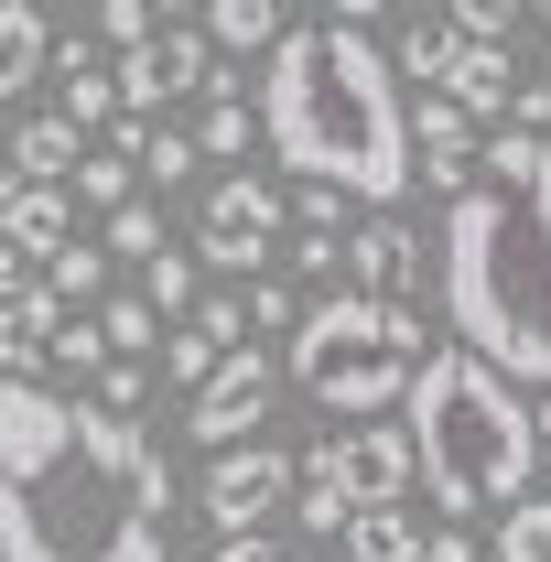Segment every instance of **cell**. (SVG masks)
Returning a JSON list of instances; mask_svg holds the SVG:
<instances>
[{
    "label": "cell",
    "mask_w": 551,
    "mask_h": 562,
    "mask_svg": "<svg viewBox=\"0 0 551 562\" xmlns=\"http://www.w3.org/2000/svg\"><path fill=\"white\" fill-rule=\"evenodd\" d=\"M76 195H87V206H109V216H120V206H140V173H131V162H120V151H87V162H76Z\"/></svg>",
    "instance_id": "cell-28"
},
{
    "label": "cell",
    "mask_w": 551,
    "mask_h": 562,
    "mask_svg": "<svg viewBox=\"0 0 551 562\" xmlns=\"http://www.w3.org/2000/svg\"><path fill=\"white\" fill-rule=\"evenodd\" d=\"M401 432H412V465H421V497L432 508H454V519H508V508H530V476H541V443H530V401L465 357L454 336L421 357L412 401H401Z\"/></svg>",
    "instance_id": "cell-4"
},
{
    "label": "cell",
    "mask_w": 551,
    "mask_h": 562,
    "mask_svg": "<svg viewBox=\"0 0 551 562\" xmlns=\"http://www.w3.org/2000/svg\"><path fill=\"white\" fill-rule=\"evenodd\" d=\"M44 292H55V303H98V292H109V249H87V238H76V249H55V260H44Z\"/></svg>",
    "instance_id": "cell-24"
},
{
    "label": "cell",
    "mask_w": 551,
    "mask_h": 562,
    "mask_svg": "<svg viewBox=\"0 0 551 562\" xmlns=\"http://www.w3.org/2000/svg\"><path fill=\"white\" fill-rule=\"evenodd\" d=\"M0 173H11V120H0Z\"/></svg>",
    "instance_id": "cell-38"
},
{
    "label": "cell",
    "mask_w": 551,
    "mask_h": 562,
    "mask_svg": "<svg viewBox=\"0 0 551 562\" xmlns=\"http://www.w3.org/2000/svg\"><path fill=\"white\" fill-rule=\"evenodd\" d=\"M55 87H66V120H76V131H120V76L98 66V44H87V33L55 44Z\"/></svg>",
    "instance_id": "cell-14"
},
{
    "label": "cell",
    "mask_w": 551,
    "mask_h": 562,
    "mask_svg": "<svg viewBox=\"0 0 551 562\" xmlns=\"http://www.w3.org/2000/svg\"><path fill=\"white\" fill-rule=\"evenodd\" d=\"M260 140H271V162H292L303 184H336L368 216L412 195V87L379 55L368 0L281 33V55L260 66Z\"/></svg>",
    "instance_id": "cell-2"
},
{
    "label": "cell",
    "mask_w": 551,
    "mask_h": 562,
    "mask_svg": "<svg viewBox=\"0 0 551 562\" xmlns=\"http://www.w3.org/2000/svg\"><path fill=\"white\" fill-rule=\"evenodd\" d=\"M443 325L508 390H551V140L497 131L486 184L443 206Z\"/></svg>",
    "instance_id": "cell-3"
},
{
    "label": "cell",
    "mask_w": 551,
    "mask_h": 562,
    "mask_svg": "<svg viewBox=\"0 0 551 562\" xmlns=\"http://www.w3.org/2000/svg\"><path fill=\"white\" fill-rule=\"evenodd\" d=\"M120 120H151L162 98H227L238 87V66H216L206 22H184V11H162V44H140V55H120Z\"/></svg>",
    "instance_id": "cell-9"
},
{
    "label": "cell",
    "mask_w": 551,
    "mask_h": 562,
    "mask_svg": "<svg viewBox=\"0 0 551 562\" xmlns=\"http://www.w3.org/2000/svg\"><path fill=\"white\" fill-rule=\"evenodd\" d=\"M486 562H551V497H530V508H508V519L486 530Z\"/></svg>",
    "instance_id": "cell-25"
},
{
    "label": "cell",
    "mask_w": 551,
    "mask_h": 562,
    "mask_svg": "<svg viewBox=\"0 0 551 562\" xmlns=\"http://www.w3.org/2000/svg\"><path fill=\"white\" fill-rule=\"evenodd\" d=\"M271 401H281V368H271L260 347H238V357H227V368L206 379V390L184 401V432H195L206 454H238V443H260Z\"/></svg>",
    "instance_id": "cell-10"
},
{
    "label": "cell",
    "mask_w": 551,
    "mask_h": 562,
    "mask_svg": "<svg viewBox=\"0 0 551 562\" xmlns=\"http://www.w3.org/2000/svg\"><path fill=\"white\" fill-rule=\"evenodd\" d=\"M421 562H476V541H465V530H432V541H421Z\"/></svg>",
    "instance_id": "cell-36"
},
{
    "label": "cell",
    "mask_w": 551,
    "mask_h": 562,
    "mask_svg": "<svg viewBox=\"0 0 551 562\" xmlns=\"http://www.w3.org/2000/svg\"><path fill=\"white\" fill-rule=\"evenodd\" d=\"M432 98H454L465 120H497V131H508V98H519V76H508V55H497V44H465V55H454V76H443Z\"/></svg>",
    "instance_id": "cell-17"
},
{
    "label": "cell",
    "mask_w": 551,
    "mask_h": 562,
    "mask_svg": "<svg viewBox=\"0 0 551 562\" xmlns=\"http://www.w3.org/2000/svg\"><path fill=\"white\" fill-rule=\"evenodd\" d=\"M206 562H314V552H303V541H216Z\"/></svg>",
    "instance_id": "cell-34"
},
{
    "label": "cell",
    "mask_w": 551,
    "mask_h": 562,
    "mask_svg": "<svg viewBox=\"0 0 551 562\" xmlns=\"http://www.w3.org/2000/svg\"><path fill=\"white\" fill-rule=\"evenodd\" d=\"M292 497H303V454H281V443H238V454H216L195 508L216 519V541H271V519H292Z\"/></svg>",
    "instance_id": "cell-8"
},
{
    "label": "cell",
    "mask_w": 551,
    "mask_h": 562,
    "mask_svg": "<svg viewBox=\"0 0 551 562\" xmlns=\"http://www.w3.org/2000/svg\"><path fill=\"white\" fill-rule=\"evenodd\" d=\"M249 325L292 347V336H303V292H292V281H249Z\"/></svg>",
    "instance_id": "cell-30"
},
{
    "label": "cell",
    "mask_w": 551,
    "mask_h": 562,
    "mask_svg": "<svg viewBox=\"0 0 551 562\" xmlns=\"http://www.w3.org/2000/svg\"><path fill=\"white\" fill-rule=\"evenodd\" d=\"M454 55H465V22H454V11H421L412 33H401V55H390V66L412 76V87H443V76H454Z\"/></svg>",
    "instance_id": "cell-20"
},
{
    "label": "cell",
    "mask_w": 551,
    "mask_h": 562,
    "mask_svg": "<svg viewBox=\"0 0 551 562\" xmlns=\"http://www.w3.org/2000/svg\"><path fill=\"white\" fill-rule=\"evenodd\" d=\"M195 162H206V151H195V131H162V120H151V140H140V184H162V195H173Z\"/></svg>",
    "instance_id": "cell-27"
},
{
    "label": "cell",
    "mask_w": 551,
    "mask_h": 562,
    "mask_svg": "<svg viewBox=\"0 0 551 562\" xmlns=\"http://www.w3.org/2000/svg\"><path fill=\"white\" fill-rule=\"evenodd\" d=\"M303 487H314V497H336L346 519H357V508H412V487H421L412 432H401V422H357V432H325V443L303 454Z\"/></svg>",
    "instance_id": "cell-6"
},
{
    "label": "cell",
    "mask_w": 551,
    "mask_h": 562,
    "mask_svg": "<svg viewBox=\"0 0 551 562\" xmlns=\"http://www.w3.org/2000/svg\"><path fill=\"white\" fill-rule=\"evenodd\" d=\"M0 562H173L162 443L44 379H0Z\"/></svg>",
    "instance_id": "cell-1"
},
{
    "label": "cell",
    "mask_w": 551,
    "mask_h": 562,
    "mask_svg": "<svg viewBox=\"0 0 551 562\" xmlns=\"http://www.w3.org/2000/svg\"><path fill=\"white\" fill-rule=\"evenodd\" d=\"M76 162H87V131H76L66 109L11 131V184H76Z\"/></svg>",
    "instance_id": "cell-16"
},
{
    "label": "cell",
    "mask_w": 551,
    "mask_h": 562,
    "mask_svg": "<svg viewBox=\"0 0 551 562\" xmlns=\"http://www.w3.org/2000/svg\"><path fill=\"white\" fill-rule=\"evenodd\" d=\"M98 336H109V357H120V368H140V357H162V336H173V325H162L140 292H120V303H98Z\"/></svg>",
    "instance_id": "cell-22"
},
{
    "label": "cell",
    "mask_w": 551,
    "mask_h": 562,
    "mask_svg": "<svg viewBox=\"0 0 551 562\" xmlns=\"http://www.w3.org/2000/svg\"><path fill=\"white\" fill-rule=\"evenodd\" d=\"M0 206H11V173H0Z\"/></svg>",
    "instance_id": "cell-39"
},
{
    "label": "cell",
    "mask_w": 551,
    "mask_h": 562,
    "mask_svg": "<svg viewBox=\"0 0 551 562\" xmlns=\"http://www.w3.org/2000/svg\"><path fill=\"white\" fill-rule=\"evenodd\" d=\"M109 249H120V260H140V271H151V260H162L173 238H162V216H151V206H120V216H109Z\"/></svg>",
    "instance_id": "cell-31"
},
{
    "label": "cell",
    "mask_w": 551,
    "mask_h": 562,
    "mask_svg": "<svg viewBox=\"0 0 551 562\" xmlns=\"http://www.w3.org/2000/svg\"><path fill=\"white\" fill-rule=\"evenodd\" d=\"M44 368H66V379L98 390V379H109V336H98V314H66V336L44 347Z\"/></svg>",
    "instance_id": "cell-26"
},
{
    "label": "cell",
    "mask_w": 551,
    "mask_h": 562,
    "mask_svg": "<svg viewBox=\"0 0 551 562\" xmlns=\"http://www.w3.org/2000/svg\"><path fill=\"white\" fill-rule=\"evenodd\" d=\"M0 238H11L22 260H55V249H76V206H66V184H11Z\"/></svg>",
    "instance_id": "cell-13"
},
{
    "label": "cell",
    "mask_w": 551,
    "mask_h": 562,
    "mask_svg": "<svg viewBox=\"0 0 551 562\" xmlns=\"http://www.w3.org/2000/svg\"><path fill=\"white\" fill-rule=\"evenodd\" d=\"M292 238H346V195L336 184H292Z\"/></svg>",
    "instance_id": "cell-32"
},
{
    "label": "cell",
    "mask_w": 551,
    "mask_h": 562,
    "mask_svg": "<svg viewBox=\"0 0 551 562\" xmlns=\"http://www.w3.org/2000/svg\"><path fill=\"white\" fill-rule=\"evenodd\" d=\"M281 238H292V195L260 173H216L206 184V227H195V260L227 281H271Z\"/></svg>",
    "instance_id": "cell-7"
},
{
    "label": "cell",
    "mask_w": 551,
    "mask_h": 562,
    "mask_svg": "<svg viewBox=\"0 0 551 562\" xmlns=\"http://www.w3.org/2000/svg\"><path fill=\"white\" fill-rule=\"evenodd\" d=\"M346 292H368V303H412V314H421V227H401V216L346 227Z\"/></svg>",
    "instance_id": "cell-12"
},
{
    "label": "cell",
    "mask_w": 551,
    "mask_h": 562,
    "mask_svg": "<svg viewBox=\"0 0 551 562\" xmlns=\"http://www.w3.org/2000/svg\"><path fill=\"white\" fill-rule=\"evenodd\" d=\"M140 401H151V368H120V357H109V379H98V412H120V422H131Z\"/></svg>",
    "instance_id": "cell-33"
},
{
    "label": "cell",
    "mask_w": 551,
    "mask_h": 562,
    "mask_svg": "<svg viewBox=\"0 0 551 562\" xmlns=\"http://www.w3.org/2000/svg\"><path fill=\"white\" fill-rule=\"evenodd\" d=\"M249 140H260V98H249V87L206 98V120H195V151H206V162H238Z\"/></svg>",
    "instance_id": "cell-21"
},
{
    "label": "cell",
    "mask_w": 551,
    "mask_h": 562,
    "mask_svg": "<svg viewBox=\"0 0 551 562\" xmlns=\"http://www.w3.org/2000/svg\"><path fill=\"white\" fill-rule=\"evenodd\" d=\"M140 303H151V314H162V325H184V314H195V303H206V292H195V249H162V260H151V271H140Z\"/></svg>",
    "instance_id": "cell-23"
},
{
    "label": "cell",
    "mask_w": 551,
    "mask_h": 562,
    "mask_svg": "<svg viewBox=\"0 0 551 562\" xmlns=\"http://www.w3.org/2000/svg\"><path fill=\"white\" fill-rule=\"evenodd\" d=\"M55 44H66V33H55L33 0H0V109H11L33 76H55Z\"/></svg>",
    "instance_id": "cell-15"
},
{
    "label": "cell",
    "mask_w": 551,
    "mask_h": 562,
    "mask_svg": "<svg viewBox=\"0 0 551 562\" xmlns=\"http://www.w3.org/2000/svg\"><path fill=\"white\" fill-rule=\"evenodd\" d=\"M87 44H98V55H140V44H162V22H151L140 0H109V11L87 22Z\"/></svg>",
    "instance_id": "cell-29"
},
{
    "label": "cell",
    "mask_w": 551,
    "mask_h": 562,
    "mask_svg": "<svg viewBox=\"0 0 551 562\" xmlns=\"http://www.w3.org/2000/svg\"><path fill=\"white\" fill-rule=\"evenodd\" d=\"M412 173L432 184V195H454V206L476 195V173H486V140H476V120H465L454 98H432V87L412 98Z\"/></svg>",
    "instance_id": "cell-11"
},
{
    "label": "cell",
    "mask_w": 551,
    "mask_h": 562,
    "mask_svg": "<svg viewBox=\"0 0 551 562\" xmlns=\"http://www.w3.org/2000/svg\"><path fill=\"white\" fill-rule=\"evenodd\" d=\"M195 22H206V44H216V55H260V66H271V55H281V33H292L271 0H216V11H195Z\"/></svg>",
    "instance_id": "cell-18"
},
{
    "label": "cell",
    "mask_w": 551,
    "mask_h": 562,
    "mask_svg": "<svg viewBox=\"0 0 551 562\" xmlns=\"http://www.w3.org/2000/svg\"><path fill=\"white\" fill-rule=\"evenodd\" d=\"M421 508H357L346 519V562H421Z\"/></svg>",
    "instance_id": "cell-19"
},
{
    "label": "cell",
    "mask_w": 551,
    "mask_h": 562,
    "mask_svg": "<svg viewBox=\"0 0 551 562\" xmlns=\"http://www.w3.org/2000/svg\"><path fill=\"white\" fill-rule=\"evenodd\" d=\"M22 281H44V260H22V249L0 238V292H22Z\"/></svg>",
    "instance_id": "cell-35"
},
{
    "label": "cell",
    "mask_w": 551,
    "mask_h": 562,
    "mask_svg": "<svg viewBox=\"0 0 551 562\" xmlns=\"http://www.w3.org/2000/svg\"><path fill=\"white\" fill-rule=\"evenodd\" d=\"M432 347H443V336L421 325L412 303L325 292V303H303V336L281 347V379H292L314 412H336L346 432H357V422H379L390 401H412V379H421Z\"/></svg>",
    "instance_id": "cell-5"
},
{
    "label": "cell",
    "mask_w": 551,
    "mask_h": 562,
    "mask_svg": "<svg viewBox=\"0 0 551 562\" xmlns=\"http://www.w3.org/2000/svg\"><path fill=\"white\" fill-rule=\"evenodd\" d=\"M530 443H541V465H551V401H530Z\"/></svg>",
    "instance_id": "cell-37"
}]
</instances>
